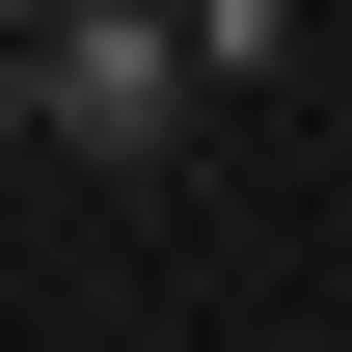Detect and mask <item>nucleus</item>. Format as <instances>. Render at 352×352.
I'll return each mask as SVG.
<instances>
[{
	"label": "nucleus",
	"mask_w": 352,
	"mask_h": 352,
	"mask_svg": "<svg viewBox=\"0 0 352 352\" xmlns=\"http://www.w3.org/2000/svg\"><path fill=\"white\" fill-rule=\"evenodd\" d=\"M0 163H28V28H0Z\"/></svg>",
	"instance_id": "obj_3"
},
{
	"label": "nucleus",
	"mask_w": 352,
	"mask_h": 352,
	"mask_svg": "<svg viewBox=\"0 0 352 352\" xmlns=\"http://www.w3.org/2000/svg\"><path fill=\"white\" fill-rule=\"evenodd\" d=\"M0 28H54V0H0Z\"/></svg>",
	"instance_id": "obj_4"
},
{
	"label": "nucleus",
	"mask_w": 352,
	"mask_h": 352,
	"mask_svg": "<svg viewBox=\"0 0 352 352\" xmlns=\"http://www.w3.org/2000/svg\"><path fill=\"white\" fill-rule=\"evenodd\" d=\"M190 109H217V54H190L163 0H54L28 28V135L54 163H190Z\"/></svg>",
	"instance_id": "obj_1"
},
{
	"label": "nucleus",
	"mask_w": 352,
	"mask_h": 352,
	"mask_svg": "<svg viewBox=\"0 0 352 352\" xmlns=\"http://www.w3.org/2000/svg\"><path fill=\"white\" fill-rule=\"evenodd\" d=\"M190 54H217V82H271V28H298V0H163Z\"/></svg>",
	"instance_id": "obj_2"
}]
</instances>
